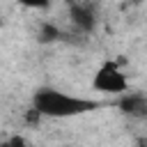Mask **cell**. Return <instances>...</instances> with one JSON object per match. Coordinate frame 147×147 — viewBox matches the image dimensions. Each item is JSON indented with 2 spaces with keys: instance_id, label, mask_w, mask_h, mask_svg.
<instances>
[{
  "instance_id": "3957f363",
  "label": "cell",
  "mask_w": 147,
  "mask_h": 147,
  "mask_svg": "<svg viewBox=\"0 0 147 147\" xmlns=\"http://www.w3.org/2000/svg\"><path fill=\"white\" fill-rule=\"evenodd\" d=\"M117 108L133 117V119H147V94H140V92H124L119 99H117Z\"/></svg>"
},
{
  "instance_id": "ba28073f",
  "label": "cell",
  "mask_w": 147,
  "mask_h": 147,
  "mask_svg": "<svg viewBox=\"0 0 147 147\" xmlns=\"http://www.w3.org/2000/svg\"><path fill=\"white\" fill-rule=\"evenodd\" d=\"M136 145H138V147H147V138H145V136H140V138L136 140Z\"/></svg>"
},
{
  "instance_id": "277c9868",
  "label": "cell",
  "mask_w": 147,
  "mask_h": 147,
  "mask_svg": "<svg viewBox=\"0 0 147 147\" xmlns=\"http://www.w3.org/2000/svg\"><path fill=\"white\" fill-rule=\"evenodd\" d=\"M69 16L74 21V25L80 30V32H92L96 28V14L90 5H83V2H69Z\"/></svg>"
},
{
  "instance_id": "7a4b0ae2",
  "label": "cell",
  "mask_w": 147,
  "mask_h": 147,
  "mask_svg": "<svg viewBox=\"0 0 147 147\" xmlns=\"http://www.w3.org/2000/svg\"><path fill=\"white\" fill-rule=\"evenodd\" d=\"M92 87L99 90V92H106V94H122V92H126L129 83H126V76L119 71V67L115 62H106L94 74Z\"/></svg>"
},
{
  "instance_id": "52a82bcc",
  "label": "cell",
  "mask_w": 147,
  "mask_h": 147,
  "mask_svg": "<svg viewBox=\"0 0 147 147\" xmlns=\"http://www.w3.org/2000/svg\"><path fill=\"white\" fill-rule=\"evenodd\" d=\"M7 142H9L11 147H25V140H23L21 136H14V138H9Z\"/></svg>"
},
{
  "instance_id": "9c48e42d",
  "label": "cell",
  "mask_w": 147,
  "mask_h": 147,
  "mask_svg": "<svg viewBox=\"0 0 147 147\" xmlns=\"http://www.w3.org/2000/svg\"><path fill=\"white\" fill-rule=\"evenodd\" d=\"M0 147H11V145H9V142H2V145H0Z\"/></svg>"
},
{
  "instance_id": "8992f818",
  "label": "cell",
  "mask_w": 147,
  "mask_h": 147,
  "mask_svg": "<svg viewBox=\"0 0 147 147\" xmlns=\"http://www.w3.org/2000/svg\"><path fill=\"white\" fill-rule=\"evenodd\" d=\"M21 5H25V7H34V9H44V7H48V0H18Z\"/></svg>"
},
{
  "instance_id": "6da1fadb",
  "label": "cell",
  "mask_w": 147,
  "mask_h": 147,
  "mask_svg": "<svg viewBox=\"0 0 147 147\" xmlns=\"http://www.w3.org/2000/svg\"><path fill=\"white\" fill-rule=\"evenodd\" d=\"M32 106L44 117H74V115H83V113L101 108L99 101L69 96V94H64L60 90H53V87H39L32 94Z\"/></svg>"
},
{
  "instance_id": "5b68a950",
  "label": "cell",
  "mask_w": 147,
  "mask_h": 147,
  "mask_svg": "<svg viewBox=\"0 0 147 147\" xmlns=\"http://www.w3.org/2000/svg\"><path fill=\"white\" fill-rule=\"evenodd\" d=\"M60 37H62V32H60V28L53 25V23H41L39 34H37L39 44H53V41H57Z\"/></svg>"
}]
</instances>
